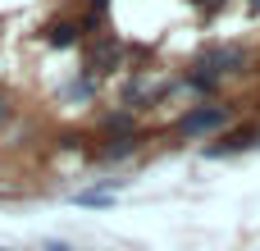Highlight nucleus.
I'll return each instance as SVG.
<instances>
[{
  "label": "nucleus",
  "mask_w": 260,
  "mask_h": 251,
  "mask_svg": "<svg viewBox=\"0 0 260 251\" xmlns=\"http://www.w3.org/2000/svg\"><path fill=\"white\" fill-rule=\"evenodd\" d=\"M247 64V55L238 50V46H210V50H201L197 55V73H192V87H201V91H210L224 73H238Z\"/></svg>",
  "instance_id": "nucleus-1"
},
{
  "label": "nucleus",
  "mask_w": 260,
  "mask_h": 251,
  "mask_svg": "<svg viewBox=\"0 0 260 251\" xmlns=\"http://www.w3.org/2000/svg\"><path fill=\"white\" fill-rule=\"evenodd\" d=\"M229 119H233L229 105H197V110H187V114L178 119V133H183V137H206V133H219Z\"/></svg>",
  "instance_id": "nucleus-2"
},
{
  "label": "nucleus",
  "mask_w": 260,
  "mask_h": 251,
  "mask_svg": "<svg viewBox=\"0 0 260 251\" xmlns=\"http://www.w3.org/2000/svg\"><path fill=\"white\" fill-rule=\"evenodd\" d=\"M256 142H260V123H238L233 133H224L219 142H210L206 155H210V160H219V155H242V151H251Z\"/></svg>",
  "instance_id": "nucleus-3"
},
{
  "label": "nucleus",
  "mask_w": 260,
  "mask_h": 251,
  "mask_svg": "<svg viewBox=\"0 0 260 251\" xmlns=\"http://www.w3.org/2000/svg\"><path fill=\"white\" fill-rule=\"evenodd\" d=\"M114 64H119V41H114V37H101V41L87 50V69H91V73H110Z\"/></svg>",
  "instance_id": "nucleus-4"
},
{
  "label": "nucleus",
  "mask_w": 260,
  "mask_h": 251,
  "mask_svg": "<svg viewBox=\"0 0 260 251\" xmlns=\"http://www.w3.org/2000/svg\"><path fill=\"white\" fill-rule=\"evenodd\" d=\"M73 41H78V27L73 23H55L50 27V46H73Z\"/></svg>",
  "instance_id": "nucleus-5"
},
{
  "label": "nucleus",
  "mask_w": 260,
  "mask_h": 251,
  "mask_svg": "<svg viewBox=\"0 0 260 251\" xmlns=\"http://www.w3.org/2000/svg\"><path fill=\"white\" fill-rule=\"evenodd\" d=\"M78 201H82V206H110V192H82Z\"/></svg>",
  "instance_id": "nucleus-6"
},
{
  "label": "nucleus",
  "mask_w": 260,
  "mask_h": 251,
  "mask_svg": "<svg viewBox=\"0 0 260 251\" xmlns=\"http://www.w3.org/2000/svg\"><path fill=\"white\" fill-rule=\"evenodd\" d=\"M192 5H197V9H206V14H215V9H219L224 0H192Z\"/></svg>",
  "instance_id": "nucleus-7"
},
{
  "label": "nucleus",
  "mask_w": 260,
  "mask_h": 251,
  "mask_svg": "<svg viewBox=\"0 0 260 251\" xmlns=\"http://www.w3.org/2000/svg\"><path fill=\"white\" fill-rule=\"evenodd\" d=\"M5 119H9V101L0 96V123H5Z\"/></svg>",
  "instance_id": "nucleus-8"
},
{
  "label": "nucleus",
  "mask_w": 260,
  "mask_h": 251,
  "mask_svg": "<svg viewBox=\"0 0 260 251\" xmlns=\"http://www.w3.org/2000/svg\"><path fill=\"white\" fill-rule=\"evenodd\" d=\"M251 5H256V9H260V0H251Z\"/></svg>",
  "instance_id": "nucleus-9"
}]
</instances>
